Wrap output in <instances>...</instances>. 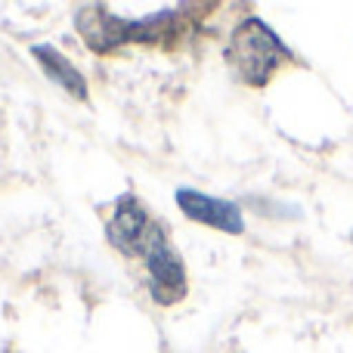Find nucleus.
I'll return each instance as SVG.
<instances>
[{"instance_id":"f257e3e1","label":"nucleus","mask_w":353,"mask_h":353,"mask_svg":"<svg viewBox=\"0 0 353 353\" xmlns=\"http://www.w3.org/2000/svg\"><path fill=\"white\" fill-rule=\"evenodd\" d=\"M292 59L282 41L261 22V19H242L236 25L226 47V62L232 72L245 81L248 87H267L270 78Z\"/></svg>"},{"instance_id":"f03ea898","label":"nucleus","mask_w":353,"mask_h":353,"mask_svg":"<svg viewBox=\"0 0 353 353\" xmlns=\"http://www.w3.org/2000/svg\"><path fill=\"white\" fill-rule=\"evenodd\" d=\"M143 267L149 276V294L159 307H174L186 298V267L183 257L176 254V248L168 239L165 226H155L152 239H149L146 251H143Z\"/></svg>"},{"instance_id":"7ed1b4c3","label":"nucleus","mask_w":353,"mask_h":353,"mask_svg":"<svg viewBox=\"0 0 353 353\" xmlns=\"http://www.w3.org/2000/svg\"><path fill=\"white\" fill-rule=\"evenodd\" d=\"M155 226H159V220H152L149 208L134 192H128L112 205V214L105 220V239L124 257H143Z\"/></svg>"},{"instance_id":"20e7f679","label":"nucleus","mask_w":353,"mask_h":353,"mask_svg":"<svg viewBox=\"0 0 353 353\" xmlns=\"http://www.w3.org/2000/svg\"><path fill=\"white\" fill-rule=\"evenodd\" d=\"M176 205L180 211L186 214L189 220L195 223H205V226H214V230H223V232H245V220H242V211L239 205L226 199H214V195H205L199 189H189V186H180L176 189Z\"/></svg>"},{"instance_id":"39448f33","label":"nucleus","mask_w":353,"mask_h":353,"mask_svg":"<svg viewBox=\"0 0 353 353\" xmlns=\"http://www.w3.org/2000/svg\"><path fill=\"white\" fill-rule=\"evenodd\" d=\"M74 28L84 37L87 50L97 56H109L124 47V19L112 16L105 6H81L78 16H74Z\"/></svg>"},{"instance_id":"423d86ee","label":"nucleus","mask_w":353,"mask_h":353,"mask_svg":"<svg viewBox=\"0 0 353 353\" xmlns=\"http://www.w3.org/2000/svg\"><path fill=\"white\" fill-rule=\"evenodd\" d=\"M31 56L41 62L43 74H47L53 84H59L68 97L87 99V78L72 65V59H68L65 53H59V50L53 47V43H37V47H31Z\"/></svg>"}]
</instances>
